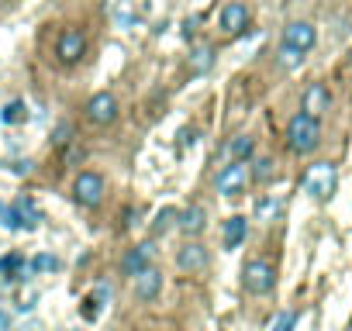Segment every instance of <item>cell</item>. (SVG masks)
<instances>
[{"label":"cell","instance_id":"obj_31","mask_svg":"<svg viewBox=\"0 0 352 331\" xmlns=\"http://www.w3.org/2000/svg\"><path fill=\"white\" fill-rule=\"evenodd\" d=\"M0 331H11V317L8 314H0Z\"/></svg>","mask_w":352,"mask_h":331},{"label":"cell","instance_id":"obj_28","mask_svg":"<svg viewBox=\"0 0 352 331\" xmlns=\"http://www.w3.org/2000/svg\"><path fill=\"white\" fill-rule=\"evenodd\" d=\"M69 135H73V124H59V128H56V145H66Z\"/></svg>","mask_w":352,"mask_h":331},{"label":"cell","instance_id":"obj_14","mask_svg":"<svg viewBox=\"0 0 352 331\" xmlns=\"http://www.w3.org/2000/svg\"><path fill=\"white\" fill-rule=\"evenodd\" d=\"M152 252H155V249H152L148 242H145V245H138V249H128V255L121 259V273H124V276L142 273V269L152 262Z\"/></svg>","mask_w":352,"mask_h":331},{"label":"cell","instance_id":"obj_13","mask_svg":"<svg viewBox=\"0 0 352 331\" xmlns=\"http://www.w3.org/2000/svg\"><path fill=\"white\" fill-rule=\"evenodd\" d=\"M176 266H180L184 273H201L208 266V249L197 245V242H187L180 249V255H176Z\"/></svg>","mask_w":352,"mask_h":331},{"label":"cell","instance_id":"obj_32","mask_svg":"<svg viewBox=\"0 0 352 331\" xmlns=\"http://www.w3.org/2000/svg\"><path fill=\"white\" fill-rule=\"evenodd\" d=\"M4 221H8V204L0 201V225H4Z\"/></svg>","mask_w":352,"mask_h":331},{"label":"cell","instance_id":"obj_30","mask_svg":"<svg viewBox=\"0 0 352 331\" xmlns=\"http://www.w3.org/2000/svg\"><path fill=\"white\" fill-rule=\"evenodd\" d=\"M11 170H14V173L21 176V173H28V170H32V162H28V159H25V162L18 159V162H11Z\"/></svg>","mask_w":352,"mask_h":331},{"label":"cell","instance_id":"obj_26","mask_svg":"<svg viewBox=\"0 0 352 331\" xmlns=\"http://www.w3.org/2000/svg\"><path fill=\"white\" fill-rule=\"evenodd\" d=\"M252 176L266 183V180L273 176V162H270V159H259V162H256V170H252Z\"/></svg>","mask_w":352,"mask_h":331},{"label":"cell","instance_id":"obj_25","mask_svg":"<svg viewBox=\"0 0 352 331\" xmlns=\"http://www.w3.org/2000/svg\"><path fill=\"white\" fill-rule=\"evenodd\" d=\"M276 211H280L276 201H263V204L256 207V218H259V221H270V218H276Z\"/></svg>","mask_w":352,"mask_h":331},{"label":"cell","instance_id":"obj_15","mask_svg":"<svg viewBox=\"0 0 352 331\" xmlns=\"http://www.w3.org/2000/svg\"><path fill=\"white\" fill-rule=\"evenodd\" d=\"M245 231H249L245 218H228L225 221V249H239L245 242Z\"/></svg>","mask_w":352,"mask_h":331},{"label":"cell","instance_id":"obj_18","mask_svg":"<svg viewBox=\"0 0 352 331\" xmlns=\"http://www.w3.org/2000/svg\"><path fill=\"white\" fill-rule=\"evenodd\" d=\"M228 155H232V159H249V155H252V138H249V135H235V138L228 141Z\"/></svg>","mask_w":352,"mask_h":331},{"label":"cell","instance_id":"obj_20","mask_svg":"<svg viewBox=\"0 0 352 331\" xmlns=\"http://www.w3.org/2000/svg\"><path fill=\"white\" fill-rule=\"evenodd\" d=\"M0 117H4V124H21V121L28 117V107H25L21 100H11V104L4 107V114H0Z\"/></svg>","mask_w":352,"mask_h":331},{"label":"cell","instance_id":"obj_17","mask_svg":"<svg viewBox=\"0 0 352 331\" xmlns=\"http://www.w3.org/2000/svg\"><path fill=\"white\" fill-rule=\"evenodd\" d=\"M25 255L21 252H8L4 259H0V273H4L8 279H18V276H25Z\"/></svg>","mask_w":352,"mask_h":331},{"label":"cell","instance_id":"obj_4","mask_svg":"<svg viewBox=\"0 0 352 331\" xmlns=\"http://www.w3.org/2000/svg\"><path fill=\"white\" fill-rule=\"evenodd\" d=\"M245 180H249L245 159H232V166H225V170L214 176V190L225 194V197H232V194H239V190L245 187Z\"/></svg>","mask_w":352,"mask_h":331},{"label":"cell","instance_id":"obj_5","mask_svg":"<svg viewBox=\"0 0 352 331\" xmlns=\"http://www.w3.org/2000/svg\"><path fill=\"white\" fill-rule=\"evenodd\" d=\"M38 221H42V214H38V207H35V201L32 197H21L14 207H8V221H4V228H11V231H21V228H38Z\"/></svg>","mask_w":352,"mask_h":331},{"label":"cell","instance_id":"obj_21","mask_svg":"<svg viewBox=\"0 0 352 331\" xmlns=\"http://www.w3.org/2000/svg\"><path fill=\"white\" fill-rule=\"evenodd\" d=\"M300 62H304V52H300V49H290V45L280 49V66H283V69H297Z\"/></svg>","mask_w":352,"mask_h":331},{"label":"cell","instance_id":"obj_22","mask_svg":"<svg viewBox=\"0 0 352 331\" xmlns=\"http://www.w3.org/2000/svg\"><path fill=\"white\" fill-rule=\"evenodd\" d=\"M173 221H176V211H173V207H162V211L155 214V221H152V231H155V235H162V231H169V228H173Z\"/></svg>","mask_w":352,"mask_h":331},{"label":"cell","instance_id":"obj_12","mask_svg":"<svg viewBox=\"0 0 352 331\" xmlns=\"http://www.w3.org/2000/svg\"><path fill=\"white\" fill-rule=\"evenodd\" d=\"M328 104H331V93H328V87H321V83H311V87L304 90V97H300V111L311 114V117L324 114Z\"/></svg>","mask_w":352,"mask_h":331},{"label":"cell","instance_id":"obj_2","mask_svg":"<svg viewBox=\"0 0 352 331\" xmlns=\"http://www.w3.org/2000/svg\"><path fill=\"white\" fill-rule=\"evenodd\" d=\"M300 187H304L307 197L328 201V197L335 194V166H331V162H314V166H307Z\"/></svg>","mask_w":352,"mask_h":331},{"label":"cell","instance_id":"obj_11","mask_svg":"<svg viewBox=\"0 0 352 331\" xmlns=\"http://www.w3.org/2000/svg\"><path fill=\"white\" fill-rule=\"evenodd\" d=\"M245 25H249V8L245 4H225L221 8V32L225 35H242L245 32Z\"/></svg>","mask_w":352,"mask_h":331},{"label":"cell","instance_id":"obj_29","mask_svg":"<svg viewBox=\"0 0 352 331\" xmlns=\"http://www.w3.org/2000/svg\"><path fill=\"white\" fill-rule=\"evenodd\" d=\"M83 317H87V321H94V317H97V300H94V297H87V300H83Z\"/></svg>","mask_w":352,"mask_h":331},{"label":"cell","instance_id":"obj_3","mask_svg":"<svg viewBox=\"0 0 352 331\" xmlns=\"http://www.w3.org/2000/svg\"><path fill=\"white\" fill-rule=\"evenodd\" d=\"M242 283H245V290H249V293L263 297V293H270V290H273L276 273H273V266H270V262L256 259V262H249V266L242 269Z\"/></svg>","mask_w":352,"mask_h":331},{"label":"cell","instance_id":"obj_7","mask_svg":"<svg viewBox=\"0 0 352 331\" xmlns=\"http://www.w3.org/2000/svg\"><path fill=\"white\" fill-rule=\"evenodd\" d=\"M83 52H87V38H83V32L66 28V32L59 35V42H56V56H59V62L73 66V62L83 59Z\"/></svg>","mask_w":352,"mask_h":331},{"label":"cell","instance_id":"obj_10","mask_svg":"<svg viewBox=\"0 0 352 331\" xmlns=\"http://www.w3.org/2000/svg\"><path fill=\"white\" fill-rule=\"evenodd\" d=\"M131 279H135V297H138V300H155L159 290H162V273L152 269V266H145V269L135 273Z\"/></svg>","mask_w":352,"mask_h":331},{"label":"cell","instance_id":"obj_27","mask_svg":"<svg viewBox=\"0 0 352 331\" xmlns=\"http://www.w3.org/2000/svg\"><path fill=\"white\" fill-rule=\"evenodd\" d=\"M94 300H97V307H104V304L111 300V286H107V283H97V290H94Z\"/></svg>","mask_w":352,"mask_h":331},{"label":"cell","instance_id":"obj_23","mask_svg":"<svg viewBox=\"0 0 352 331\" xmlns=\"http://www.w3.org/2000/svg\"><path fill=\"white\" fill-rule=\"evenodd\" d=\"M32 269H35V273H56V269H59V259L49 255V252H42V255L32 259Z\"/></svg>","mask_w":352,"mask_h":331},{"label":"cell","instance_id":"obj_9","mask_svg":"<svg viewBox=\"0 0 352 331\" xmlns=\"http://www.w3.org/2000/svg\"><path fill=\"white\" fill-rule=\"evenodd\" d=\"M314 42H318V32H314L307 21H290V25L283 28V45H290V49L311 52Z\"/></svg>","mask_w":352,"mask_h":331},{"label":"cell","instance_id":"obj_6","mask_svg":"<svg viewBox=\"0 0 352 331\" xmlns=\"http://www.w3.org/2000/svg\"><path fill=\"white\" fill-rule=\"evenodd\" d=\"M73 197H76V204H83V207H97V204L104 201V180H100L97 173H80L76 183H73Z\"/></svg>","mask_w":352,"mask_h":331},{"label":"cell","instance_id":"obj_24","mask_svg":"<svg viewBox=\"0 0 352 331\" xmlns=\"http://www.w3.org/2000/svg\"><path fill=\"white\" fill-rule=\"evenodd\" d=\"M270 331H294V314L290 310H280L276 317H273V328Z\"/></svg>","mask_w":352,"mask_h":331},{"label":"cell","instance_id":"obj_19","mask_svg":"<svg viewBox=\"0 0 352 331\" xmlns=\"http://www.w3.org/2000/svg\"><path fill=\"white\" fill-rule=\"evenodd\" d=\"M211 59H214V52H211V45H201V49H194V59H190V69H194V73H208V69H211Z\"/></svg>","mask_w":352,"mask_h":331},{"label":"cell","instance_id":"obj_16","mask_svg":"<svg viewBox=\"0 0 352 331\" xmlns=\"http://www.w3.org/2000/svg\"><path fill=\"white\" fill-rule=\"evenodd\" d=\"M176 218H180L176 225H180L187 235H201V231H204V211H201V207H187L184 214H176Z\"/></svg>","mask_w":352,"mask_h":331},{"label":"cell","instance_id":"obj_8","mask_svg":"<svg viewBox=\"0 0 352 331\" xmlns=\"http://www.w3.org/2000/svg\"><path fill=\"white\" fill-rule=\"evenodd\" d=\"M118 117V100L104 90V93H94L90 104H87V121L90 124H111Z\"/></svg>","mask_w":352,"mask_h":331},{"label":"cell","instance_id":"obj_1","mask_svg":"<svg viewBox=\"0 0 352 331\" xmlns=\"http://www.w3.org/2000/svg\"><path fill=\"white\" fill-rule=\"evenodd\" d=\"M318 141H321V124H318V117H311V114H304V111L294 114L290 124H287V148L297 152V155H307V152L318 148Z\"/></svg>","mask_w":352,"mask_h":331}]
</instances>
